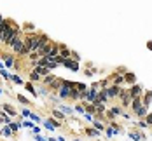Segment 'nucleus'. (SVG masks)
I'll use <instances>...</instances> for the list:
<instances>
[{"mask_svg": "<svg viewBox=\"0 0 152 141\" xmlns=\"http://www.w3.org/2000/svg\"><path fill=\"white\" fill-rule=\"evenodd\" d=\"M21 115H23V117H30V115H32V112H30L28 108H23V112H21Z\"/></svg>", "mask_w": 152, "mask_h": 141, "instance_id": "7c9ffc66", "label": "nucleus"}, {"mask_svg": "<svg viewBox=\"0 0 152 141\" xmlns=\"http://www.w3.org/2000/svg\"><path fill=\"white\" fill-rule=\"evenodd\" d=\"M23 49H25V38H18V40L12 44V51H14L16 54H19V56H21Z\"/></svg>", "mask_w": 152, "mask_h": 141, "instance_id": "7ed1b4c3", "label": "nucleus"}, {"mask_svg": "<svg viewBox=\"0 0 152 141\" xmlns=\"http://www.w3.org/2000/svg\"><path fill=\"white\" fill-rule=\"evenodd\" d=\"M21 127H32V129H33L35 126H33V122H30V120H25V122L21 124Z\"/></svg>", "mask_w": 152, "mask_h": 141, "instance_id": "c756f323", "label": "nucleus"}, {"mask_svg": "<svg viewBox=\"0 0 152 141\" xmlns=\"http://www.w3.org/2000/svg\"><path fill=\"white\" fill-rule=\"evenodd\" d=\"M70 98H74L75 101H79V99H82V94H81L77 89H72V92H70Z\"/></svg>", "mask_w": 152, "mask_h": 141, "instance_id": "2eb2a0df", "label": "nucleus"}, {"mask_svg": "<svg viewBox=\"0 0 152 141\" xmlns=\"http://www.w3.org/2000/svg\"><path fill=\"white\" fill-rule=\"evenodd\" d=\"M119 98H121V103L124 105V108H126V106H130V105H131V101H133V96H131V92H130V91H123V89H121Z\"/></svg>", "mask_w": 152, "mask_h": 141, "instance_id": "f03ea898", "label": "nucleus"}, {"mask_svg": "<svg viewBox=\"0 0 152 141\" xmlns=\"http://www.w3.org/2000/svg\"><path fill=\"white\" fill-rule=\"evenodd\" d=\"M103 112H105V106H103L102 103H100V105H96V113H98V115H102Z\"/></svg>", "mask_w": 152, "mask_h": 141, "instance_id": "cd10ccee", "label": "nucleus"}, {"mask_svg": "<svg viewBox=\"0 0 152 141\" xmlns=\"http://www.w3.org/2000/svg\"><path fill=\"white\" fill-rule=\"evenodd\" d=\"M39 94H40V96H46V94H47V91H46V89H40V91H39Z\"/></svg>", "mask_w": 152, "mask_h": 141, "instance_id": "79ce46f5", "label": "nucleus"}, {"mask_svg": "<svg viewBox=\"0 0 152 141\" xmlns=\"http://www.w3.org/2000/svg\"><path fill=\"white\" fill-rule=\"evenodd\" d=\"M130 136L133 138L135 141H140V140H144V136L142 134H138V133H130Z\"/></svg>", "mask_w": 152, "mask_h": 141, "instance_id": "b1692460", "label": "nucleus"}, {"mask_svg": "<svg viewBox=\"0 0 152 141\" xmlns=\"http://www.w3.org/2000/svg\"><path fill=\"white\" fill-rule=\"evenodd\" d=\"M2 21H4V17H2V14H0V23H2Z\"/></svg>", "mask_w": 152, "mask_h": 141, "instance_id": "49530a36", "label": "nucleus"}, {"mask_svg": "<svg viewBox=\"0 0 152 141\" xmlns=\"http://www.w3.org/2000/svg\"><path fill=\"white\" fill-rule=\"evenodd\" d=\"M11 133H12V131H11V127H9V126L2 131V134H5V136H11Z\"/></svg>", "mask_w": 152, "mask_h": 141, "instance_id": "72a5a7b5", "label": "nucleus"}, {"mask_svg": "<svg viewBox=\"0 0 152 141\" xmlns=\"http://www.w3.org/2000/svg\"><path fill=\"white\" fill-rule=\"evenodd\" d=\"M0 75H2L4 78H9V80H11V73H7L5 70H0Z\"/></svg>", "mask_w": 152, "mask_h": 141, "instance_id": "2f4dec72", "label": "nucleus"}, {"mask_svg": "<svg viewBox=\"0 0 152 141\" xmlns=\"http://www.w3.org/2000/svg\"><path fill=\"white\" fill-rule=\"evenodd\" d=\"M5 58V65L7 66H14V58L12 56H4Z\"/></svg>", "mask_w": 152, "mask_h": 141, "instance_id": "aec40b11", "label": "nucleus"}, {"mask_svg": "<svg viewBox=\"0 0 152 141\" xmlns=\"http://www.w3.org/2000/svg\"><path fill=\"white\" fill-rule=\"evenodd\" d=\"M137 115H138V117H145V115H147V106H142V108L137 112Z\"/></svg>", "mask_w": 152, "mask_h": 141, "instance_id": "5701e85b", "label": "nucleus"}, {"mask_svg": "<svg viewBox=\"0 0 152 141\" xmlns=\"http://www.w3.org/2000/svg\"><path fill=\"white\" fill-rule=\"evenodd\" d=\"M0 94H2V89H0Z\"/></svg>", "mask_w": 152, "mask_h": 141, "instance_id": "de8ad7c7", "label": "nucleus"}, {"mask_svg": "<svg viewBox=\"0 0 152 141\" xmlns=\"http://www.w3.org/2000/svg\"><path fill=\"white\" fill-rule=\"evenodd\" d=\"M75 110H77L79 113H86V110H84V106H81V105H77V106H75Z\"/></svg>", "mask_w": 152, "mask_h": 141, "instance_id": "c9c22d12", "label": "nucleus"}, {"mask_svg": "<svg viewBox=\"0 0 152 141\" xmlns=\"http://www.w3.org/2000/svg\"><path fill=\"white\" fill-rule=\"evenodd\" d=\"M70 92H72V89H70V87H67V85H63V87L60 89V99L70 98Z\"/></svg>", "mask_w": 152, "mask_h": 141, "instance_id": "6e6552de", "label": "nucleus"}, {"mask_svg": "<svg viewBox=\"0 0 152 141\" xmlns=\"http://www.w3.org/2000/svg\"><path fill=\"white\" fill-rule=\"evenodd\" d=\"M19 38V30L18 28H14V26H11L5 33H4V38H2V42L5 44V45H9V47H12V44L16 42Z\"/></svg>", "mask_w": 152, "mask_h": 141, "instance_id": "f257e3e1", "label": "nucleus"}, {"mask_svg": "<svg viewBox=\"0 0 152 141\" xmlns=\"http://www.w3.org/2000/svg\"><path fill=\"white\" fill-rule=\"evenodd\" d=\"M2 110H4V112H7V115H12V117H14V115H18V113H16V110H14V106H11V105H4V106H2Z\"/></svg>", "mask_w": 152, "mask_h": 141, "instance_id": "f8f14e48", "label": "nucleus"}, {"mask_svg": "<svg viewBox=\"0 0 152 141\" xmlns=\"http://www.w3.org/2000/svg\"><path fill=\"white\" fill-rule=\"evenodd\" d=\"M33 133L35 134H40V127H33Z\"/></svg>", "mask_w": 152, "mask_h": 141, "instance_id": "37998d69", "label": "nucleus"}, {"mask_svg": "<svg viewBox=\"0 0 152 141\" xmlns=\"http://www.w3.org/2000/svg\"><path fill=\"white\" fill-rule=\"evenodd\" d=\"M60 112H63L65 115H72V113H74V108H70V106H65V105H60Z\"/></svg>", "mask_w": 152, "mask_h": 141, "instance_id": "4468645a", "label": "nucleus"}, {"mask_svg": "<svg viewBox=\"0 0 152 141\" xmlns=\"http://www.w3.org/2000/svg\"><path fill=\"white\" fill-rule=\"evenodd\" d=\"M145 122H147L149 126H152V113H149V115H147V120H145Z\"/></svg>", "mask_w": 152, "mask_h": 141, "instance_id": "4c0bfd02", "label": "nucleus"}, {"mask_svg": "<svg viewBox=\"0 0 152 141\" xmlns=\"http://www.w3.org/2000/svg\"><path fill=\"white\" fill-rule=\"evenodd\" d=\"M30 117H32V120H33V122H40V117H39V115H35V113H32Z\"/></svg>", "mask_w": 152, "mask_h": 141, "instance_id": "e433bc0d", "label": "nucleus"}, {"mask_svg": "<svg viewBox=\"0 0 152 141\" xmlns=\"http://www.w3.org/2000/svg\"><path fill=\"white\" fill-rule=\"evenodd\" d=\"M2 38H4V33H2V31H0V42H2Z\"/></svg>", "mask_w": 152, "mask_h": 141, "instance_id": "a18cd8bd", "label": "nucleus"}, {"mask_svg": "<svg viewBox=\"0 0 152 141\" xmlns=\"http://www.w3.org/2000/svg\"><path fill=\"white\" fill-rule=\"evenodd\" d=\"M54 80H56V77H54V75H47V77H44V85H51Z\"/></svg>", "mask_w": 152, "mask_h": 141, "instance_id": "f3484780", "label": "nucleus"}, {"mask_svg": "<svg viewBox=\"0 0 152 141\" xmlns=\"http://www.w3.org/2000/svg\"><path fill=\"white\" fill-rule=\"evenodd\" d=\"M33 72H37L40 77H47L51 70H49V68H46V66H35V70H33Z\"/></svg>", "mask_w": 152, "mask_h": 141, "instance_id": "9d476101", "label": "nucleus"}, {"mask_svg": "<svg viewBox=\"0 0 152 141\" xmlns=\"http://www.w3.org/2000/svg\"><path fill=\"white\" fill-rule=\"evenodd\" d=\"M147 49H149V51H152V40H151V42H147Z\"/></svg>", "mask_w": 152, "mask_h": 141, "instance_id": "c03bdc74", "label": "nucleus"}, {"mask_svg": "<svg viewBox=\"0 0 152 141\" xmlns=\"http://www.w3.org/2000/svg\"><path fill=\"white\" fill-rule=\"evenodd\" d=\"M107 92H109V98H116V96H119L121 87H119V85H110V87L107 89Z\"/></svg>", "mask_w": 152, "mask_h": 141, "instance_id": "39448f33", "label": "nucleus"}, {"mask_svg": "<svg viewBox=\"0 0 152 141\" xmlns=\"http://www.w3.org/2000/svg\"><path fill=\"white\" fill-rule=\"evenodd\" d=\"M114 134H116L114 129H107V136H114Z\"/></svg>", "mask_w": 152, "mask_h": 141, "instance_id": "58836bf2", "label": "nucleus"}, {"mask_svg": "<svg viewBox=\"0 0 152 141\" xmlns=\"http://www.w3.org/2000/svg\"><path fill=\"white\" fill-rule=\"evenodd\" d=\"M18 101H19V103H23V105H28V103H30V101H28L23 94H18Z\"/></svg>", "mask_w": 152, "mask_h": 141, "instance_id": "393cba45", "label": "nucleus"}, {"mask_svg": "<svg viewBox=\"0 0 152 141\" xmlns=\"http://www.w3.org/2000/svg\"><path fill=\"white\" fill-rule=\"evenodd\" d=\"M110 113H114V115H123V110H121V108H110Z\"/></svg>", "mask_w": 152, "mask_h": 141, "instance_id": "c85d7f7f", "label": "nucleus"}, {"mask_svg": "<svg viewBox=\"0 0 152 141\" xmlns=\"http://www.w3.org/2000/svg\"><path fill=\"white\" fill-rule=\"evenodd\" d=\"M30 80H40V75H39L37 72H32V73H30Z\"/></svg>", "mask_w": 152, "mask_h": 141, "instance_id": "bb28decb", "label": "nucleus"}, {"mask_svg": "<svg viewBox=\"0 0 152 141\" xmlns=\"http://www.w3.org/2000/svg\"><path fill=\"white\" fill-rule=\"evenodd\" d=\"M130 92H131V96H133V99H135V98H140V96H142L144 89H142L140 85H137V84H135V85L131 87V91H130Z\"/></svg>", "mask_w": 152, "mask_h": 141, "instance_id": "0eeeda50", "label": "nucleus"}, {"mask_svg": "<svg viewBox=\"0 0 152 141\" xmlns=\"http://www.w3.org/2000/svg\"><path fill=\"white\" fill-rule=\"evenodd\" d=\"M142 106H144V105H142V98H135V99L131 101V108H133V112H135V113H137Z\"/></svg>", "mask_w": 152, "mask_h": 141, "instance_id": "1a4fd4ad", "label": "nucleus"}, {"mask_svg": "<svg viewBox=\"0 0 152 141\" xmlns=\"http://www.w3.org/2000/svg\"><path fill=\"white\" fill-rule=\"evenodd\" d=\"M124 82H126V84H131V85H135V82H137V77H135V73H131V72H126V73H124Z\"/></svg>", "mask_w": 152, "mask_h": 141, "instance_id": "423d86ee", "label": "nucleus"}, {"mask_svg": "<svg viewBox=\"0 0 152 141\" xmlns=\"http://www.w3.org/2000/svg\"><path fill=\"white\" fill-rule=\"evenodd\" d=\"M86 133H88L89 136H95V134H98V129H88Z\"/></svg>", "mask_w": 152, "mask_h": 141, "instance_id": "f704fd0d", "label": "nucleus"}, {"mask_svg": "<svg viewBox=\"0 0 152 141\" xmlns=\"http://www.w3.org/2000/svg\"><path fill=\"white\" fill-rule=\"evenodd\" d=\"M95 127H96V129L100 131V129H103V124H102L100 120H95Z\"/></svg>", "mask_w": 152, "mask_h": 141, "instance_id": "473e14b6", "label": "nucleus"}, {"mask_svg": "<svg viewBox=\"0 0 152 141\" xmlns=\"http://www.w3.org/2000/svg\"><path fill=\"white\" fill-rule=\"evenodd\" d=\"M75 89H77V91H79L81 94H82V92H88V91H89V89H88V85H86V84H82V82H77V84H75Z\"/></svg>", "mask_w": 152, "mask_h": 141, "instance_id": "ddd939ff", "label": "nucleus"}, {"mask_svg": "<svg viewBox=\"0 0 152 141\" xmlns=\"http://www.w3.org/2000/svg\"><path fill=\"white\" fill-rule=\"evenodd\" d=\"M151 99H152V92H145V98H144V101H142V105L144 106H149V103H151Z\"/></svg>", "mask_w": 152, "mask_h": 141, "instance_id": "dca6fc26", "label": "nucleus"}, {"mask_svg": "<svg viewBox=\"0 0 152 141\" xmlns=\"http://www.w3.org/2000/svg\"><path fill=\"white\" fill-rule=\"evenodd\" d=\"M53 117H56V119L63 120V119H65V113H63V112H60V110H54V112H53Z\"/></svg>", "mask_w": 152, "mask_h": 141, "instance_id": "6ab92c4d", "label": "nucleus"}, {"mask_svg": "<svg viewBox=\"0 0 152 141\" xmlns=\"http://www.w3.org/2000/svg\"><path fill=\"white\" fill-rule=\"evenodd\" d=\"M9 127H11V131H12V133H16V131L21 127V124H14V122L11 124V122H9Z\"/></svg>", "mask_w": 152, "mask_h": 141, "instance_id": "a878e982", "label": "nucleus"}, {"mask_svg": "<svg viewBox=\"0 0 152 141\" xmlns=\"http://www.w3.org/2000/svg\"><path fill=\"white\" fill-rule=\"evenodd\" d=\"M63 66H65V68H68V70H72V72H79V63H77V61H74V59H65Z\"/></svg>", "mask_w": 152, "mask_h": 141, "instance_id": "20e7f679", "label": "nucleus"}, {"mask_svg": "<svg viewBox=\"0 0 152 141\" xmlns=\"http://www.w3.org/2000/svg\"><path fill=\"white\" fill-rule=\"evenodd\" d=\"M100 101H102V103H107V101H109V92H107V89H103V91L100 92Z\"/></svg>", "mask_w": 152, "mask_h": 141, "instance_id": "a211bd4d", "label": "nucleus"}, {"mask_svg": "<svg viewBox=\"0 0 152 141\" xmlns=\"http://www.w3.org/2000/svg\"><path fill=\"white\" fill-rule=\"evenodd\" d=\"M25 87H26V91H28V92H32L33 96H37V94H39V92L33 89V85H32V84H25Z\"/></svg>", "mask_w": 152, "mask_h": 141, "instance_id": "4be33fe9", "label": "nucleus"}, {"mask_svg": "<svg viewBox=\"0 0 152 141\" xmlns=\"http://www.w3.org/2000/svg\"><path fill=\"white\" fill-rule=\"evenodd\" d=\"M35 140H37V141H47V140H44L40 134H35Z\"/></svg>", "mask_w": 152, "mask_h": 141, "instance_id": "a19ab883", "label": "nucleus"}, {"mask_svg": "<svg viewBox=\"0 0 152 141\" xmlns=\"http://www.w3.org/2000/svg\"><path fill=\"white\" fill-rule=\"evenodd\" d=\"M49 87H51L53 91H60V89L63 87V80H60V78H56V80H54V82H53V84H51Z\"/></svg>", "mask_w": 152, "mask_h": 141, "instance_id": "9b49d317", "label": "nucleus"}, {"mask_svg": "<svg viewBox=\"0 0 152 141\" xmlns=\"http://www.w3.org/2000/svg\"><path fill=\"white\" fill-rule=\"evenodd\" d=\"M138 126H140V127H142V129H145V127H147V126H149V124H147V122H144V120H142V122H140V124H138Z\"/></svg>", "mask_w": 152, "mask_h": 141, "instance_id": "ea45409f", "label": "nucleus"}, {"mask_svg": "<svg viewBox=\"0 0 152 141\" xmlns=\"http://www.w3.org/2000/svg\"><path fill=\"white\" fill-rule=\"evenodd\" d=\"M11 82H14V84H19V85L23 84V80H21L18 75H12V73H11Z\"/></svg>", "mask_w": 152, "mask_h": 141, "instance_id": "412c9836", "label": "nucleus"}]
</instances>
